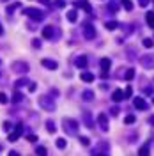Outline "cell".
Returning a JSON list of instances; mask_svg holds the SVG:
<instances>
[{
    "label": "cell",
    "mask_w": 154,
    "mask_h": 156,
    "mask_svg": "<svg viewBox=\"0 0 154 156\" xmlns=\"http://www.w3.org/2000/svg\"><path fill=\"white\" fill-rule=\"evenodd\" d=\"M41 2H43V4H46V5H48V4H50V2H48V0H41Z\"/></svg>",
    "instance_id": "obj_39"
},
{
    "label": "cell",
    "mask_w": 154,
    "mask_h": 156,
    "mask_svg": "<svg viewBox=\"0 0 154 156\" xmlns=\"http://www.w3.org/2000/svg\"><path fill=\"white\" fill-rule=\"evenodd\" d=\"M16 7H19V4H14V5H9V7H7V13L11 14V13H13V11L16 9Z\"/></svg>",
    "instance_id": "obj_29"
},
{
    "label": "cell",
    "mask_w": 154,
    "mask_h": 156,
    "mask_svg": "<svg viewBox=\"0 0 154 156\" xmlns=\"http://www.w3.org/2000/svg\"><path fill=\"white\" fill-rule=\"evenodd\" d=\"M21 99H23V94L18 92V91H14V94H13V103H19Z\"/></svg>",
    "instance_id": "obj_16"
},
{
    "label": "cell",
    "mask_w": 154,
    "mask_h": 156,
    "mask_svg": "<svg viewBox=\"0 0 154 156\" xmlns=\"http://www.w3.org/2000/svg\"><path fill=\"white\" fill-rule=\"evenodd\" d=\"M23 13H25L27 16H30L32 20H36V21H41V20L44 18L43 11H39V9H34V7H28V9H25Z\"/></svg>",
    "instance_id": "obj_1"
},
{
    "label": "cell",
    "mask_w": 154,
    "mask_h": 156,
    "mask_svg": "<svg viewBox=\"0 0 154 156\" xmlns=\"http://www.w3.org/2000/svg\"><path fill=\"white\" fill-rule=\"evenodd\" d=\"M39 105H41L43 108H46V110H53V108H55V103H52L48 98H41V99H39Z\"/></svg>",
    "instance_id": "obj_3"
},
{
    "label": "cell",
    "mask_w": 154,
    "mask_h": 156,
    "mask_svg": "<svg viewBox=\"0 0 154 156\" xmlns=\"http://www.w3.org/2000/svg\"><path fill=\"white\" fill-rule=\"evenodd\" d=\"M21 85H27V78H21V80H18L14 83V87H21Z\"/></svg>",
    "instance_id": "obj_23"
},
{
    "label": "cell",
    "mask_w": 154,
    "mask_h": 156,
    "mask_svg": "<svg viewBox=\"0 0 154 156\" xmlns=\"http://www.w3.org/2000/svg\"><path fill=\"white\" fill-rule=\"evenodd\" d=\"M81 80L83 82H94V75L92 73H81Z\"/></svg>",
    "instance_id": "obj_15"
},
{
    "label": "cell",
    "mask_w": 154,
    "mask_h": 156,
    "mask_svg": "<svg viewBox=\"0 0 154 156\" xmlns=\"http://www.w3.org/2000/svg\"><path fill=\"white\" fill-rule=\"evenodd\" d=\"M41 64H43L44 68H48V69H57V68H58L57 62H55V60H50V58H43Z\"/></svg>",
    "instance_id": "obj_6"
},
{
    "label": "cell",
    "mask_w": 154,
    "mask_h": 156,
    "mask_svg": "<svg viewBox=\"0 0 154 156\" xmlns=\"http://www.w3.org/2000/svg\"><path fill=\"white\" fill-rule=\"evenodd\" d=\"M147 23L154 28V13H147Z\"/></svg>",
    "instance_id": "obj_19"
},
{
    "label": "cell",
    "mask_w": 154,
    "mask_h": 156,
    "mask_svg": "<svg viewBox=\"0 0 154 156\" xmlns=\"http://www.w3.org/2000/svg\"><path fill=\"white\" fill-rule=\"evenodd\" d=\"M108 68H110V58H101V69H103V76L108 75Z\"/></svg>",
    "instance_id": "obj_11"
},
{
    "label": "cell",
    "mask_w": 154,
    "mask_h": 156,
    "mask_svg": "<svg viewBox=\"0 0 154 156\" xmlns=\"http://www.w3.org/2000/svg\"><path fill=\"white\" fill-rule=\"evenodd\" d=\"M122 5H124V9H133V4H131V0H122Z\"/></svg>",
    "instance_id": "obj_21"
},
{
    "label": "cell",
    "mask_w": 154,
    "mask_h": 156,
    "mask_svg": "<svg viewBox=\"0 0 154 156\" xmlns=\"http://www.w3.org/2000/svg\"><path fill=\"white\" fill-rule=\"evenodd\" d=\"M133 73H135V71H133V69H129V71H128V75H126V78H128V80H131V78H133Z\"/></svg>",
    "instance_id": "obj_33"
},
{
    "label": "cell",
    "mask_w": 154,
    "mask_h": 156,
    "mask_svg": "<svg viewBox=\"0 0 154 156\" xmlns=\"http://www.w3.org/2000/svg\"><path fill=\"white\" fill-rule=\"evenodd\" d=\"M80 142H81L83 146H89V138H87V136H80Z\"/></svg>",
    "instance_id": "obj_31"
},
{
    "label": "cell",
    "mask_w": 154,
    "mask_h": 156,
    "mask_svg": "<svg viewBox=\"0 0 154 156\" xmlns=\"http://www.w3.org/2000/svg\"><path fill=\"white\" fill-rule=\"evenodd\" d=\"M135 106L138 110H145V108H147V105H145V101H144L142 98H136L135 99Z\"/></svg>",
    "instance_id": "obj_12"
},
{
    "label": "cell",
    "mask_w": 154,
    "mask_h": 156,
    "mask_svg": "<svg viewBox=\"0 0 154 156\" xmlns=\"http://www.w3.org/2000/svg\"><path fill=\"white\" fill-rule=\"evenodd\" d=\"M46 128H48L50 133H55V124H53V121H48V122H46Z\"/></svg>",
    "instance_id": "obj_18"
},
{
    "label": "cell",
    "mask_w": 154,
    "mask_h": 156,
    "mask_svg": "<svg viewBox=\"0 0 154 156\" xmlns=\"http://www.w3.org/2000/svg\"><path fill=\"white\" fill-rule=\"evenodd\" d=\"M57 5L58 7H66V2L64 0H57Z\"/></svg>",
    "instance_id": "obj_35"
},
{
    "label": "cell",
    "mask_w": 154,
    "mask_h": 156,
    "mask_svg": "<svg viewBox=\"0 0 154 156\" xmlns=\"http://www.w3.org/2000/svg\"><path fill=\"white\" fill-rule=\"evenodd\" d=\"M13 69L18 71V73H27V71H28V66H27L25 62H14V64H13Z\"/></svg>",
    "instance_id": "obj_5"
},
{
    "label": "cell",
    "mask_w": 154,
    "mask_h": 156,
    "mask_svg": "<svg viewBox=\"0 0 154 156\" xmlns=\"http://www.w3.org/2000/svg\"><path fill=\"white\" fill-rule=\"evenodd\" d=\"M75 5L80 7V9H83V11H90V4H89L87 0H76V2H75Z\"/></svg>",
    "instance_id": "obj_10"
},
{
    "label": "cell",
    "mask_w": 154,
    "mask_h": 156,
    "mask_svg": "<svg viewBox=\"0 0 154 156\" xmlns=\"http://www.w3.org/2000/svg\"><path fill=\"white\" fill-rule=\"evenodd\" d=\"M57 147L58 149H64V147H66V140H64V138H58L57 140Z\"/></svg>",
    "instance_id": "obj_22"
},
{
    "label": "cell",
    "mask_w": 154,
    "mask_h": 156,
    "mask_svg": "<svg viewBox=\"0 0 154 156\" xmlns=\"http://www.w3.org/2000/svg\"><path fill=\"white\" fill-rule=\"evenodd\" d=\"M106 28L114 30V28H117V23H115V21H108V23H106Z\"/></svg>",
    "instance_id": "obj_26"
},
{
    "label": "cell",
    "mask_w": 154,
    "mask_h": 156,
    "mask_svg": "<svg viewBox=\"0 0 154 156\" xmlns=\"http://www.w3.org/2000/svg\"><path fill=\"white\" fill-rule=\"evenodd\" d=\"M53 34H55V28H53V27H50V25H48V27H44V28H43V38L52 39V38H53Z\"/></svg>",
    "instance_id": "obj_9"
},
{
    "label": "cell",
    "mask_w": 154,
    "mask_h": 156,
    "mask_svg": "<svg viewBox=\"0 0 154 156\" xmlns=\"http://www.w3.org/2000/svg\"><path fill=\"white\" fill-rule=\"evenodd\" d=\"M0 103H2V105H5V103H7V96H5L4 92H0Z\"/></svg>",
    "instance_id": "obj_28"
},
{
    "label": "cell",
    "mask_w": 154,
    "mask_h": 156,
    "mask_svg": "<svg viewBox=\"0 0 154 156\" xmlns=\"http://www.w3.org/2000/svg\"><path fill=\"white\" fill-rule=\"evenodd\" d=\"M75 64H76V68H85L87 66V57H78V60Z\"/></svg>",
    "instance_id": "obj_13"
},
{
    "label": "cell",
    "mask_w": 154,
    "mask_h": 156,
    "mask_svg": "<svg viewBox=\"0 0 154 156\" xmlns=\"http://www.w3.org/2000/svg\"><path fill=\"white\" fill-rule=\"evenodd\" d=\"M36 153H37V154H46V147L39 146V147H36Z\"/></svg>",
    "instance_id": "obj_24"
},
{
    "label": "cell",
    "mask_w": 154,
    "mask_h": 156,
    "mask_svg": "<svg viewBox=\"0 0 154 156\" xmlns=\"http://www.w3.org/2000/svg\"><path fill=\"white\" fill-rule=\"evenodd\" d=\"M144 46L145 48H153V39H144Z\"/></svg>",
    "instance_id": "obj_25"
},
{
    "label": "cell",
    "mask_w": 154,
    "mask_h": 156,
    "mask_svg": "<svg viewBox=\"0 0 154 156\" xmlns=\"http://www.w3.org/2000/svg\"><path fill=\"white\" fill-rule=\"evenodd\" d=\"M64 128H66L67 133H75L76 128H78V124L73 121V119H64Z\"/></svg>",
    "instance_id": "obj_2"
},
{
    "label": "cell",
    "mask_w": 154,
    "mask_h": 156,
    "mask_svg": "<svg viewBox=\"0 0 154 156\" xmlns=\"http://www.w3.org/2000/svg\"><path fill=\"white\" fill-rule=\"evenodd\" d=\"M21 131H23V126H21V124H18V126H16V130H14L11 135L7 136V138H9V142H14V140H18L19 135H21Z\"/></svg>",
    "instance_id": "obj_4"
},
{
    "label": "cell",
    "mask_w": 154,
    "mask_h": 156,
    "mask_svg": "<svg viewBox=\"0 0 154 156\" xmlns=\"http://www.w3.org/2000/svg\"><path fill=\"white\" fill-rule=\"evenodd\" d=\"M28 91L34 92V91H36V83H30V85H28Z\"/></svg>",
    "instance_id": "obj_36"
},
{
    "label": "cell",
    "mask_w": 154,
    "mask_h": 156,
    "mask_svg": "<svg viewBox=\"0 0 154 156\" xmlns=\"http://www.w3.org/2000/svg\"><path fill=\"white\" fill-rule=\"evenodd\" d=\"M27 140H28V142H37V136L36 135H27Z\"/></svg>",
    "instance_id": "obj_30"
},
{
    "label": "cell",
    "mask_w": 154,
    "mask_h": 156,
    "mask_svg": "<svg viewBox=\"0 0 154 156\" xmlns=\"http://www.w3.org/2000/svg\"><path fill=\"white\" fill-rule=\"evenodd\" d=\"M131 92H133V91H131V87H128V89H126V92H124V96H131Z\"/></svg>",
    "instance_id": "obj_37"
},
{
    "label": "cell",
    "mask_w": 154,
    "mask_h": 156,
    "mask_svg": "<svg viewBox=\"0 0 154 156\" xmlns=\"http://www.w3.org/2000/svg\"><path fill=\"white\" fill-rule=\"evenodd\" d=\"M140 5H142V7H145V5H147V0H140Z\"/></svg>",
    "instance_id": "obj_38"
},
{
    "label": "cell",
    "mask_w": 154,
    "mask_h": 156,
    "mask_svg": "<svg viewBox=\"0 0 154 156\" xmlns=\"http://www.w3.org/2000/svg\"><path fill=\"white\" fill-rule=\"evenodd\" d=\"M67 20H69L71 23H75V21H76V11H69V13H67Z\"/></svg>",
    "instance_id": "obj_17"
},
{
    "label": "cell",
    "mask_w": 154,
    "mask_h": 156,
    "mask_svg": "<svg viewBox=\"0 0 154 156\" xmlns=\"http://www.w3.org/2000/svg\"><path fill=\"white\" fill-rule=\"evenodd\" d=\"M114 101H122V98H124V92H122V91H119V89H117L115 92H114Z\"/></svg>",
    "instance_id": "obj_14"
},
{
    "label": "cell",
    "mask_w": 154,
    "mask_h": 156,
    "mask_svg": "<svg viewBox=\"0 0 154 156\" xmlns=\"http://www.w3.org/2000/svg\"><path fill=\"white\" fill-rule=\"evenodd\" d=\"M97 122H99V126L103 128V131L108 130V121H106V116H105V114H99V116H97Z\"/></svg>",
    "instance_id": "obj_8"
},
{
    "label": "cell",
    "mask_w": 154,
    "mask_h": 156,
    "mask_svg": "<svg viewBox=\"0 0 154 156\" xmlns=\"http://www.w3.org/2000/svg\"><path fill=\"white\" fill-rule=\"evenodd\" d=\"M83 36L87 39H92L96 36V32H94V27L92 25H85V28H83Z\"/></svg>",
    "instance_id": "obj_7"
},
{
    "label": "cell",
    "mask_w": 154,
    "mask_h": 156,
    "mask_svg": "<svg viewBox=\"0 0 154 156\" xmlns=\"http://www.w3.org/2000/svg\"><path fill=\"white\" fill-rule=\"evenodd\" d=\"M94 98V94H92V91H85L83 92V99H87V101H90Z\"/></svg>",
    "instance_id": "obj_20"
},
{
    "label": "cell",
    "mask_w": 154,
    "mask_h": 156,
    "mask_svg": "<svg viewBox=\"0 0 154 156\" xmlns=\"http://www.w3.org/2000/svg\"><path fill=\"white\" fill-rule=\"evenodd\" d=\"M124 121H126V124H133V122H135V117H133V116H128Z\"/></svg>",
    "instance_id": "obj_27"
},
{
    "label": "cell",
    "mask_w": 154,
    "mask_h": 156,
    "mask_svg": "<svg viewBox=\"0 0 154 156\" xmlns=\"http://www.w3.org/2000/svg\"><path fill=\"white\" fill-rule=\"evenodd\" d=\"M2 32H4V30H2V25H0V34H2Z\"/></svg>",
    "instance_id": "obj_40"
},
{
    "label": "cell",
    "mask_w": 154,
    "mask_h": 156,
    "mask_svg": "<svg viewBox=\"0 0 154 156\" xmlns=\"http://www.w3.org/2000/svg\"><path fill=\"white\" fill-rule=\"evenodd\" d=\"M138 153H140V154H147V153H149V149H147V147H142Z\"/></svg>",
    "instance_id": "obj_34"
},
{
    "label": "cell",
    "mask_w": 154,
    "mask_h": 156,
    "mask_svg": "<svg viewBox=\"0 0 154 156\" xmlns=\"http://www.w3.org/2000/svg\"><path fill=\"white\" fill-rule=\"evenodd\" d=\"M32 44H34V48H39V46H41V41H39V39H34Z\"/></svg>",
    "instance_id": "obj_32"
}]
</instances>
